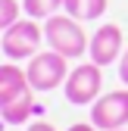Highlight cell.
Instances as JSON below:
<instances>
[{
    "mask_svg": "<svg viewBox=\"0 0 128 131\" xmlns=\"http://www.w3.org/2000/svg\"><path fill=\"white\" fill-rule=\"evenodd\" d=\"M44 41L50 50L62 53L66 59H78V56H84L88 53V35H84V28L78 19H72L69 13H53L50 19H44Z\"/></svg>",
    "mask_w": 128,
    "mask_h": 131,
    "instance_id": "obj_1",
    "label": "cell"
},
{
    "mask_svg": "<svg viewBox=\"0 0 128 131\" xmlns=\"http://www.w3.org/2000/svg\"><path fill=\"white\" fill-rule=\"evenodd\" d=\"M41 38H44V28L38 25V19H31V16L28 19H16L0 38V50H3L6 59L22 62L41 50Z\"/></svg>",
    "mask_w": 128,
    "mask_h": 131,
    "instance_id": "obj_2",
    "label": "cell"
},
{
    "mask_svg": "<svg viewBox=\"0 0 128 131\" xmlns=\"http://www.w3.org/2000/svg\"><path fill=\"white\" fill-rule=\"evenodd\" d=\"M100 69L103 66H97V62H81L69 72V78L62 81V91H66V100L72 106H91L100 97V88H103Z\"/></svg>",
    "mask_w": 128,
    "mask_h": 131,
    "instance_id": "obj_3",
    "label": "cell"
},
{
    "mask_svg": "<svg viewBox=\"0 0 128 131\" xmlns=\"http://www.w3.org/2000/svg\"><path fill=\"white\" fill-rule=\"evenodd\" d=\"M25 75H28V84L35 91H53L69 78V66H66V56L62 53L47 50V53H35L28 59Z\"/></svg>",
    "mask_w": 128,
    "mask_h": 131,
    "instance_id": "obj_4",
    "label": "cell"
},
{
    "mask_svg": "<svg viewBox=\"0 0 128 131\" xmlns=\"http://www.w3.org/2000/svg\"><path fill=\"white\" fill-rule=\"evenodd\" d=\"M91 122L100 131H113L128 125V91H109L91 103Z\"/></svg>",
    "mask_w": 128,
    "mask_h": 131,
    "instance_id": "obj_5",
    "label": "cell"
},
{
    "mask_svg": "<svg viewBox=\"0 0 128 131\" xmlns=\"http://www.w3.org/2000/svg\"><path fill=\"white\" fill-rule=\"evenodd\" d=\"M116 59H122V28L116 22H106L91 35V62L113 66Z\"/></svg>",
    "mask_w": 128,
    "mask_h": 131,
    "instance_id": "obj_6",
    "label": "cell"
},
{
    "mask_svg": "<svg viewBox=\"0 0 128 131\" xmlns=\"http://www.w3.org/2000/svg\"><path fill=\"white\" fill-rule=\"evenodd\" d=\"M31 84H28V75L25 69H19L13 59L9 62H0V106H6L9 100H16L19 94H25Z\"/></svg>",
    "mask_w": 128,
    "mask_h": 131,
    "instance_id": "obj_7",
    "label": "cell"
},
{
    "mask_svg": "<svg viewBox=\"0 0 128 131\" xmlns=\"http://www.w3.org/2000/svg\"><path fill=\"white\" fill-rule=\"evenodd\" d=\"M31 91H35V88H28L25 94H19L6 106H0V119H3L6 125H22V122H28L38 112V103H35V97H31Z\"/></svg>",
    "mask_w": 128,
    "mask_h": 131,
    "instance_id": "obj_8",
    "label": "cell"
},
{
    "mask_svg": "<svg viewBox=\"0 0 128 131\" xmlns=\"http://www.w3.org/2000/svg\"><path fill=\"white\" fill-rule=\"evenodd\" d=\"M106 6H109V0H62V9H66L72 19H78V22L100 19L106 13Z\"/></svg>",
    "mask_w": 128,
    "mask_h": 131,
    "instance_id": "obj_9",
    "label": "cell"
},
{
    "mask_svg": "<svg viewBox=\"0 0 128 131\" xmlns=\"http://www.w3.org/2000/svg\"><path fill=\"white\" fill-rule=\"evenodd\" d=\"M62 6V0H22V13L31 19H50Z\"/></svg>",
    "mask_w": 128,
    "mask_h": 131,
    "instance_id": "obj_10",
    "label": "cell"
},
{
    "mask_svg": "<svg viewBox=\"0 0 128 131\" xmlns=\"http://www.w3.org/2000/svg\"><path fill=\"white\" fill-rule=\"evenodd\" d=\"M22 13V3H16V0H0V31H6L16 19H19Z\"/></svg>",
    "mask_w": 128,
    "mask_h": 131,
    "instance_id": "obj_11",
    "label": "cell"
},
{
    "mask_svg": "<svg viewBox=\"0 0 128 131\" xmlns=\"http://www.w3.org/2000/svg\"><path fill=\"white\" fill-rule=\"evenodd\" d=\"M119 78H122V84L128 88V50H125L122 59H119Z\"/></svg>",
    "mask_w": 128,
    "mask_h": 131,
    "instance_id": "obj_12",
    "label": "cell"
},
{
    "mask_svg": "<svg viewBox=\"0 0 128 131\" xmlns=\"http://www.w3.org/2000/svg\"><path fill=\"white\" fill-rule=\"evenodd\" d=\"M66 131H100V128L94 125V122H75V125H69Z\"/></svg>",
    "mask_w": 128,
    "mask_h": 131,
    "instance_id": "obj_13",
    "label": "cell"
},
{
    "mask_svg": "<svg viewBox=\"0 0 128 131\" xmlns=\"http://www.w3.org/2000/svg\"><path fill=\"white\" fill-rule=\"evenodd\" d=\"M28 131H56V128H53L50 122H31V125H28Z\"/></svg>",
    "mask_w": 128,
    "mask_h": 131,
    "instance_id": "obj_14",
    "label": "cell"
},
{
    "mask_svg": "<svg viewBox=\"0 0 128 131\" xmlns=\"http://www.w3.org/2000/svg\"><path fill=\"white\" fill-rule=\"evenodd\" d=\"M113 131H125V128H113Z\"/></svg>",
    "mask_w": 128,
    "mask_h": 131,
    "instance_id": "obj_15",
    "label": "cell"
},
{
    "mask_svg": "<svg viewBox=\"0 0 128 131\" xmlns=\"http://www.w3.org/2000/svg\"><path fill=\"white\" fill-rule=\"evenodd\" d=\"M0 53H3V50H0Z\"/></svg>",
    "mask_w": 128,
    "mask_h": 131,
    "instance_id": "obj_16",
    "label": "cell"
}]
</instances>
